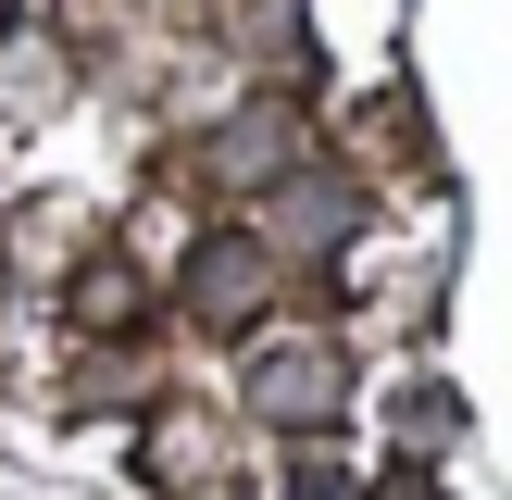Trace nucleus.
Masks as SVG:
<instances>
[{"label":"nucleus","instance_id":"nucleus-2","mask_svg":"<svg viewBox=\"0 0 512 500\" xmlns=\"http://www.w3.org/2000/svg\"><path fill=\"white\" fill-rule=\"evenodd\" d=\"M250 288H263V250H250V238H213V250H200V313L238 325V313H250Z\"/></svg>","mask_w":512,"mask_h":500},{"label":"nucleus","instance_id":"nucleus-1","mask_svg":"<svg viewBox=\"0 0 512 500\" xmlns=\"http://www.w3.org/2000/svg\"><path fill=\"white\" fill-rule=\"evenodd\" d=\"M250 400H263V413H325L338 375H325V350H275V375H250Z\"/></svg>","mask_w":512,"mask_h":500}]
</instances>
